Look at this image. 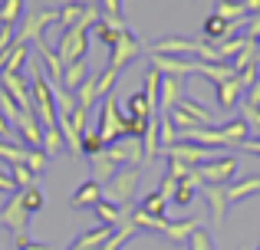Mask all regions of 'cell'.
<instances>
[{
  "mask_svg": "<svg viewBox=\"0 0 260 250\" xmlns=\"http://www.w3.org/2000/svg\"><path fill=\"white\" fill-rule=\"evenodd\" d=\"M30 86H33V112H40L43 119V128L46 125H56L59 122V112H56V102H53V83L40 73V56H30Z\"/></svg>",
  "mask_w": 260,
  "mask_h": 250,
  "instance_id": "6da1fadb",
  "label": "cell"
},
{
  "mask_svg": "<svg viewBox=\"0 0 260 250\" xmlns=\"http://www.w3.org/2000/svg\"><path fill=\"white\" fill-rule=\"evenodd\" d=\"M135 188H139V168H122V171H115L112 178L106 181V188H102V201L119 204V207H128L132 198H135Z\"/></svg>",
  "mask_w": 260,
  "mask_h": 250,
  "instance_id": "7a4b0ae2",
  "label": "cell"
},
{
  "mask_svg": "<svg viewBox=\"0 0 260 250\" xmlns=\"http://www.w3.org/2000/svg\"><path fill=\"white\" fill-rule=\"evenodd\" d=\"M99 138L106 141V148L112 145V141L125 138V116L119 112L115 96H106L102 105H99Z\"/></svg>",
  "mask_w": 260,
  "mask_h": 250,
  "instance_id": "3957f363",
  "label": "cell"
},
{
  "mask_svg": "<svg viewBox=\"0 0 260 250\" xmlns=\"http://www.w3.org/2000/svg\"><path fill=\"white\" fill-rule=\"evenodd\" d=\"M234 171H237L234 155H217V158H208V161H201V165L194 168V174H198L201 185H217V188L228 185V181L234 178Z\"/></svg>",
  "mask_w": 260,
  "mask_h": 250,
  "instance_id": "277c9868",
  "label": "cell"
},
{
  "mask_svg": "<svg viewBox=\"0 0 260 250\" xmlns=\"http://www.w3.org/2000/svg\"><path fill=\"white\" fill-rule=\"evenodd\" d=\"M106 155L115 161V165L125 168H139V161L145 158V148H142V138H119L106 148Z\"/></svg>",
  "mask_w": 260,
  "mask_h": 250,
  "instance_id": "5b68a950",
  "label": "cell"
},
{
  "mask_svg": "<svg viewBox=\"0 0 260 250\" xmlns=\"http://www.w3.org/2000/svg\"><path fill=\"white\" fill-rule=\"evenodd\" d=\"M161 152H165L172 161H181V165H188V168H198L201 161L211 158V148L194 145V141H175L172 148H161Z\"/></svg>",
  "mask_w": 260,
  "mask_h": 250,
  "instance_id": "8992f818",
  "label": "cell"
},
{
  "mask_svg": "<svg viewBox=\"0 0 260 250\" xmlns=\"http://www.w3.org/2000/svg\"><path fill=\"white\" fill-rule=\"evenodd\" d=\"M0 221H4V227H10L17 237L26 234V227H30V214H26L23 201H20V191H17V198H10L4 207H0Z\"/></svg>",
  "mask_w": 260,
  "mask_h": 250,
  "instance_id": "52a82bcc",
  "label": "cell"
},
{
  "mask_svg": "<svg viewBox=\"0 0 260 250\" xmlns=\"http://www.w3.org/2000/svg\"><path fill=\"white\" fill-rule=\"evenodd\" d=\"M50 23H56V13H53V10L30 13V17H26V23H23V30L17 33V43H23V46H26V40L40 43V40H43V30H46Z\"/></svg>",
  "mask_w": 260,
  "mask_h": 250,
  "instance_id": "ba28073f",
  "label": "cell"
},
{
  "mask_svg": "<svg viewBox=\"0 0 260 250\" xmlns=\"http://www.w3.org/2000/svg\"><path fill=\"white\" fill-rule=\"evenodd\" d=\"M152 56V69L161 76H178L184 79L188 73H194V59H178V56H161V53H148Z\"/></svg>",
  "mask_w": 260,
  "mask_h": 250,
  "instance_id": "9c48e42d",
  "label": "cell"
},
{
  "mask_svg": "<svg viewBox=\"0 0 260 250\" xmlns=\"http://www.w3.org/2000/svg\"><path fill=\"white\" fill-rule=\"evenodd\" d=\"M0 89L13 99L23 112H33V99H30V86L23 76H0Z\"/></svg>",
  "mask_w": 260,
  "mask_h": 250,
  "instance_id": "30bf717a",
  "label": "cell"
},
{
  "mask_svg": "<svg viewBox=\"0 0 260 250\" xmlns=\"http://www.w3.org/2000/svg\"><path fill=\"white\" fill-rule=\"evenodd\" d=\"M181 79L178 76H161V89H158V105H161V112H172L178 102H181Z\"/></svg>",
  "mask_w": 260,
  "mask_h": 250,
  "instance_id": "8fae6325",
  "label": "cell"
},
{
  "mask_svg": "<svg viewBox=\"0 0 260 250\" xmlns=\"http://www.w3.org/2000/svg\"><path fill=\"white\" fill-rule=\"evenodd\" d=\"M201 194L208 198V207H211V218H214V224H221L224 214H228V194H224V188H217V185H201Z\"/></svg>",
  "mask_w": 260,
  "mask_h": 250,
  "instance_id": "7c38bea8",
  "label": "cell"
},
{
  "mask_svg": "<svg viewBox=\"0 0 260 250\" xmlns=\"http://www.w3.org/2000/svg\"><path fill=\"white\" fill-rule=\"evenodd\" d=\"M214 92H217V105H221V109H234L237 99H241V92H244V86H241V79L234 76V79H224V83H217Z\"/></svg>",
  "mask_w": 260,
  "mask_h": 250,
  "instance_id": "4fadbf2b",
  "label": "cell"
},
{
  "mask_svg": "<svg viewBox=\"0 0 260 250\" xmlns=\"http://www.w3.org/2000/svg\"><path fill=\"white\" fill-rule=\"evenodd\" d=\"M224 194H228V204H237V201L250 198V194H260V174L244 178V181H237V185H224Z\"/></svg>",
  "mask_w": 260,
  "mask_h": 250,
  "instance_id": "5bb4252c",
  "label": "cell"
},
{
  "mask_svg": "<svg viewBox=\"0 0 260 250\" xmlns=\"http://www.w3.org/2000/svg\"><path fill=\"white\" fill-rule=\"evenodd\" d=\"M201 227V221L198 218H188V221H168L165 227V237L175 240V244H184V240H191V234Z\"/></svg>",
  "mask_w": 260,
  "mask_h": 250,
  "instance_id": "9a60e30c",
  "label": "cell"
},
{
  "mask_svg": "<svg viewBox=\"0 0 260 250\" xmlns=\"http://www.w3.org/2000/svg\"><path fill=\"white\" fill-rule=\"evenodd\" d=\"M99 201H102L99 181H86V185H79L76 194H73V207H89V204H99Z\"/></svg>",
  "mask_w": 260,
  "mask_h": 250,
  "instance_id": "2e32d148",
  "label": "cell"
},
{
  "mask_svg": "<svg viewBox=\"0 0 260 250\" xmlns=\"http://www.w3.org/2000/svg\"><path fill=\"white\" fill-rule=\"evenodd\" d=\"M198 188H201V181H198V174L191 171V174H188V178H184V181H178V188H175V198H172V201H175L178 207H188L191 201H194Z\"/></svg>",
  "mask_w": 260,
  "mask_h": 250,
  "instance_id": "e0dca14e",
  "label": "cell"
},
{
  "mask_svg": "<svg viewBox=\"0 0 260 250\" xmlns=\"http://www.w3.org/2000/svg\"><path fill=\"white\" fill-rule=\"evenodd\" d=\"M86 76H89V66H86V59H76V63H70V66L63 69V86H66V92L79 89V86L86 83Z\"/></svg>",
  "mask_w": 260,
  "mask_h": 250,
  "instance_id": "ac0fdd59",
  "label": "cell"
},
{
  "mask_svg": "<svg viewBox=\"0 0 260 250\" xmlns=\"http://www.w3.org/2000/svg\"><path fill=\"white\" fill-rule=\"evenodd\" d=\"M231 33H234V26H231L224 17H217V13H211V17L204 20V37H208V40H214V43L228 40Z\"/></svg>",
  "mask_w": 260,
  "mask_h": 250,
  "instance_id": "d6986e66",
  "label": "cell"
},
{
  "mask_svg": "<svg viewBox=\"0 0 260 250\" xmlns=\"http://www.w3.org/2000/svg\"><path fill=\"white\" fill-rule=\"evenodd\" d=\"M63 132H59V125H46L43 128V141H40V152L46 155V158H53V155L63 152Z\"/></svg>",
  "mask_w": 260,
  "mask_h": 250,
  "instance_id": "ffe728a7",
  "label": "cell"
},
{
  "mask_svg": "<svg viewBox=\"0 0 260 250\" xmlns=\"http://www.w3.org/2000/svg\"><path fill=\"white\" fill-rule=\"evenodd\" d=\"M125 116L142 119V122H148V119L155 116L152 105H148V99H145V92H132V96H128V102H125Z\"/></svg>",
  "mask_w": 260,
  "mask_h": 250,
  "instance_id": "44dd1931",
  "label": "cell"
},
{
  "mask_svg": "<svg viewBox=\"0 0 260 250\" xmlns=\"http://www.w3.org/2000/svg\"><path fill=\"white\" fill-rule=\"evenodd\" d=\"M95 79H99V76H92V73H89L86 83L76 89V105H79V109H86V112L92 109V102H99V96H95Z\"/></svg>",
  "mask_w": 260,
  "mask_h": 250,
  "instance_id": "7402d4cb",
  "label": "cell"
},
{
  "mask_svg": "<svg viewBox=\"0 0 260 250\" xmlns=\"http://www.w3.org/2000/svg\"><path fill=\"white\" fill-rule=\"evenodd\" d=\"M92 171H95L92 181H109L115 171H119V165H115V161L109 158L106 152H99V155H92Z\"/></svg>",
  "mask_w": 260,
  "mask_h": 250,
  "instance_id": "603a6c76",
  "label": "cell"
},
{
  "mask_svg": "<svg viewBox=\"0 0 260 250\" xmlns=\"http://www.w3.org/2000/svg\"><path fill=\"white\" fill-rule=\"evenodd\" d=\"M175 141H178V128L172 122V116L161 112V116H158V148H172Z\"/></svg>",
  "mask_w": 260,
  "mask_h": 250,
  "instance_id": "cb8c5ba5",
  "label": "cell"
},
{
  "mask_svg": "<svg viewBox=\"0 0 260 250\" xmlns=\"http://www.w3.org/2000/svg\"><path fill=\"white\" fill-rule=\"evenodd\" d=\"M83 13H86V7L66 4V7H59V10H56V20H59V26H63V30H70V26H76L79 20H83Z\"/></svg>",
  "mask_w": 260,
  "mask_h": 250,
  "instance_id": "d4e9b609",
  "label": "cell"
},
{
  "mask_svg": "<svg viewBox=\"0 0 260 250\" xmlns=\"http://www.w3.org/2000/svg\"><path fill=\"white\" fill-rule=\"evenodd\" d=\"M214 13H217V17H224V20H228V23H234V20L247 17V7H244L241 0H221Z\"/></svg>",
  "mask_w": 260,
  "mask_h": 250,
  "instance_id": "484cf974",
  "label": "cell"
},
{
  "mask_svg": "<svg viewBox=\"0 0 260 250\" xmlns=\"http://www.w3.org/2000/svg\"><path fill=\"white\" fill-rule=\"evenodd\" d=\"M23 13V0H0V26H13Z\"/></svg>",
  "mask_w": 260,
  "mask_h": 250,
  "instance_id": "4316f807",
  "label": "cell"
},
{
  "mask_svg": "<svg viewBox=\"0 0 260 250\" xmlns=\"http://www.w3.org/2000/svg\"><path fill=\"white\" fill-rule=\"evenodd\" d=\"M165 207H168V198H165L161 191H152L145 201H142V207H139V211L152 214V218H165Z\"/></svg>",
  "mask_w": 260,
  "mask_h": 250,
  "instance_id": "83f0119b",
  "label": "cell"
},
{
  "mask_svg": "<svg viewBox=\"0 0 260 250\" xmlns=\"http://www.w3.org/2000/svg\"><path fill=\"white\" fill-rule=\"evenodd\" d=\"M20 201H23L26 214H37L40 207H43V191H40V188H23V191H20Z\"/></svg>",
  "mask_w": 260,
  "mask_h": 250,
  "instance_id": "f1b7e54d",
  "label": "cell"
},
{
  "mask_svg": "<svg viewBox=\"0 0 260 250\" xmlns=\"http://www.w3.org/2000/svg\"><path fill=\"white\" fill-rule=\"evenodd\" d=\"M10 178L20 191H23V188H33V171L26 165H10Z\"/></svg>",
  "mask_w": 260,
  "mask_h": 250,
  "instance_id": "f546056e",
  "label": "cell"
},
{
  "mask_svg": "<svg viewBox=\"0 0 260 250\" xmlns=\"http://www.w3.org/2000/svg\"><path fill=\"white\" fill-rule=\"evenodd\" d=\"M0 109H4V112H0V116H4V119H7V122H13V125H17V119H20V112H23V109H20V105H17V102H13V99H10V96H7V92H4V89H0Z\"/></svg>",
  "mask_w": 260,
  "mask_h": 250,
  "instance_id": "4dcf8cb0",
  "label": "cell"
},
{
  "mask_svg": "<svg viewBox=\"0 0 260 250\" xmlns=\"http://www.w3.org/2000/svg\"><path fill=\"white\" fill-rule=\"evenodd\" d=\"M46 161H50V158H46V155H43V152H40V148H26V161H23V165H26V168H30V171H33V174H40V171H46Z\"/></svg>",
  "mask_w": 260,
  "mask_h": 250,
  "instance_id": "1f68e13d",
  "label": "cell"
},
{
  "mask_svg": "<svg viewBox=\"0 0 260 250\" xmlns=\"http://www.w3.org/2000/svg\"><path fill=\"white\" fill-rule=\"evenodd\" d=\"M83 152L92 158V155H99V152H106V141L99 138V132H89L86 128V135H83Z\"/></svg>",
  "mask_w": 260,
  "mask_h": 250,
  "instance_id": "d6a6232c",
  "label": "cell"
},
{
  "mask_svg": "<svg viewBox=\"0 0 260 250\" xmlns=\"http://www.w3.org/2000/svg\"><path fill=\"white\" fill-rule=\"evenodd\" d=\"M191 250H211V237H208V231H204V227H198L194 234H191Z\"/></svg>",
  "mask_w": 260,
  "mask_h": 250,
  "instance_id": "836d02e7",
  "label": "cell"
},
{
  "mask_svg": "<svg viewBox=\"0 0 260 250\" xmlns=\"http://www.w3.org/2000/svg\"><path fill=\"white\" fill-rule=\"evenodd\" d=\"M102 7H106V13H109V17H102V20H109V23H119V26H122V10H119V0H102Z\"/></svg>",
  "mask_w": 260,
  "mask_h": 250,
  "instance_id": "e575fe53",
  "label": "cell"
},
{
  "mask_svg": "<svg viewBox=\"0 0 260 250\" xmlns=\"http://www.w3.org/2000/svg\"><path fill=\"white\" fill-rule=\"evenodd\" d=\"M191 171H194V168H188V165H181V161H172V158H168V174H172L175 181H184Z\"/></svg>",
  "mask_w": 260,
  "mask_h": 250,
  "instance_id": "d590c367",
  "label": "cell"
},
{
  "mask_svg": "<svg viewBox=\"0 0 260 250\" xmlns=\"http://www.w3.org/2000/svg\"><path fill=\"white\" fill-rule=\"evenodd\" d=\"M17 250H53V247L50 244H33L26 234H20V237H17Z\"/></svg>",
  "mask_w": 260,
  "mask_h": 250,
  "instance_id": "8d00e7d4",
  "label": "cell"
},
{
  "mask_svg": "<svg viewBox=\"0 0 260 250\" xmlns=\"http://www.w3.org/2000/svg\"><path fill=\"white\" fill-rule=\"evenodd\" d=\"M244 122H247V125H254V128H260V109H254V105H247V102H244Z\"/></svg>",
  "mask_w": 260,
  "mask_h": 250,
  "instance_id": "74e56055",
  "label": "cell"
},
{
  "mask_svg": "<svg viewBox=\"0 0 260 250\" xmlns=\"http://www.w3.org/2000/svg\"><path fill=\"white\" fill-rule=\"evenodd\" d=\"M244 37H247V40H260V13H254V17L247 20V30H244Z\"/></svg>",
  "mask_w": 260,
  "mask_h": 250,
  "instance_id": "f35d334b",
  "label": "cell"
},
{
  "mask_svg": "<svg viewBox=\"0 0 260 250\" xmlns=\"http://www.w3.org/2000/svg\"><path fill=\"white\" fill-rule=\"evenodd\" d=\"M247 105H254V109H260V76H257V83L247 89Z\"/></svg>",
  "mask_w": 260,
  "mask_h": 250,
  "instance_id": "ab89813d",
  "label": "cell"
},
{
  "mask_svg": "<svg viewBox=\"0 0 260 250\" xmlns=\"http://www.w3.org/2000/svg\"><path fill=\"white\" fill-rule=\"evenodd\" d=\"M13 188H17V185H13V178L7 171H0V194H10Z\"/></svg>",
  "mask_w": 260,
  "mask_h": 250,
  "instance_id": "60d3db41",
  "label": "cell"
},
{
  "mask_svg": "<svg viewBox=\"0 0 260 250\" xmlns=\"http://www.w3.org/2000/svg\"><path fill=\"white\" fill-rule=\"evenodd\" d=\"M7 135H10V122L0 116V138H7Z\"/></svg>",
  "mask_w": 260,
  "mask_h": 250,
  "instance_id": "b9f144b4",
  "label": "cell"
},
{
  "mask_svg": "<svg viewBox=\"0 0 260 250\" xmlns=\"http://www.w3.org/2000/svg\"><path fill=\"white\" fill-rule=\"evenodd\" d=\"M59 4H63V7H66V4H76V0H59Z\"/></svg>",
  "mask_w": 260,
  "mask_h": 250,
  "instance_id": "7bdbcfd3",
  "label": "cell"
},
{
  "mask_svg": "<svg viewBox=\"0 0 260 250\" xmlns=\"http://www.w3.org/2000/svg\"><path fill=\"white\" fill-rule=\"evenodd\" d=\"M254 43H257V56H260V40H254Z\"/></svg>",
  "mask_w": 260,
  "mask_h": 250,
  "instance_id": "ee69618b",
  "label": "cell"
},
{
  "mask_svg": "<svg viewBox=\"0 0 260 250\" xmlns=\"http://www.w3.org/2000/svg\"><path fill=\"white\" fill-rule=\"evenodd\" d=\"M241 4H244V0H241Z\"/></svg>",
  "mask_w": 260,
  "mask_h": 250,
  "instance_id": "f6af8a7d",
  "label": "cell"
}]
</instances>
